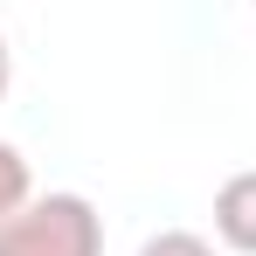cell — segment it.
<instances>
[{
    "label": "cell",
    "instance_id": "cell-1",
    "mask_svg": "<svg viewBox=\"0 0 256 256\" xmlns=\"http://www.w3.org/2000/svg\"><path fill=\"white\" fill-rule=\"evenodd\" d=\"M0 256H104V214L84 194H35L0 222Z\"/></svg>",
    "mask_w": 256,
    "mask_h": 256
},
{
    "label": "cell",
    "instance_id": "cell-2",
    "mask_svg": "<svg viewBox=\"0 0 256 256\" xmlns=\"http://www.w3.org/2000/svg\"><path fill=\"white\" fill-rule=\"evenodd\" d=\"M214 242L236 256H256V166L228 173L214 187Z\"/></svg>",
    "mask_w": 256,
    "mask_h": 256
},
{
    "label": "cell",
    "instance_id": "cell-3",
    "mask_svg": "<svg viewBox=\"0 0 256 256\" xmlns=\"http://www.w3.org/2000/svg\"><path fill=\"white\" fill-rule=\"evenodd\" d=\"M21 201H35V173H28V160H21V146L0 138V222L21 208Z\"/></svg>",
    "mask_w": 256,
    "mask_h": 256
},
{
    "label": "cell",
    "instance_id": "cell-4",
    "mask_svg": "<svg viewBox=\"0 0 256 256\" xmlns=\"http://www.w3.org/2000/svg\"><path fill=\"white\" fill-rule=\"evenodd\" d=\"M138 256H222L208 236H194V228H160V236H146V250Z\"/></svg>",
    "mask_w": 256,
    "mask_h": 256
},
{
    "label": "cell",
    "instance_id": "cell-5",
    "mask_svg": "<svg viewBox=\"0 0 256 256\" xmlns=\"http://www.w3.org/2000/svg\"><path fill=\"white\" fill-rule=\"evenodd\" d=\"M7 84H14V48H7V35H0V97H7Z\"/></svg>",
    "mask_w": 256,
    "mask_h": 256
}]
</instances>
